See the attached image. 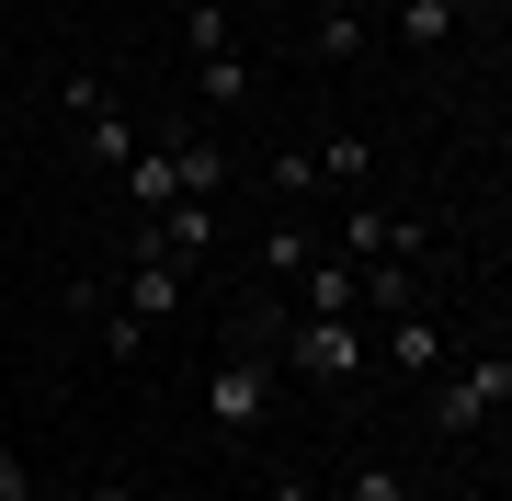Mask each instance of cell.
Listing matches in <instances>:
<instances>
[{
	"mask_svg": "<svg viewBox=\"0 0 512 501\" xmlns=\"http://www.w3.org/2000/svg\"><path fill=\"white\" fill-rule=\"evenodd\" d=\"M274 353L319 388H353L365 376V319H274Z\"/></svg>",
	"mask_w": 512,
	"mask_h": 501,
	"instance_id": "cell-1",
	"label": "cell"
},
{
	"mask_svg": "<svg viewBox=\"0 0 512 501\" xmlns=\"http://www.w3.org/2000/svg\"><path fill=\"white\" fill-rule=\"evenodd\" d=\"M387 365H399V376H444V331H433V319H421V308H399V319H387Z\"/></svg>",
	"mask_w": 512,
	"mask_h": 501,
	"instance_id": "cell-5",
	"label": "cell"
},
{
	"mask_svg": "<svg viewBox=\"0 0 512 501\" xmlns=\"http://www.w3.org/2000/svg\"><path fill=\"white\" fill-rule=\"evenodd\" d=\"M194 92H205V103H217V114H228L239 92H251V69H239V57H194Z\"/></svg>",
	"mask_w": 512,
	"mask_h": 501,
	"instance_id": "cell-11",
	"label": "cell"
},
{
	"mask_svg": "<svg viewBox=\"0 0 512 501\" xmlns=\"http://www.w3.org/2000/svg\"><path fill=\"white\" fill-rule=\"evenodd\" d=\"M342 501H410V479H399V467H353V490Z\"/></svg>",
	"mask_w": 512,
	"mask_h": 501,
	"instance_id": "cell-17",
	"label": "cell"
},
{
	"mask_svg": "<svg viewBox=\"0 0 512 501\" xmlns=\"http://www.w3.org/2000/svg\"><path fill=\"white\" fill-rule=\"evenodd\" d=\"M262 399H274V342H239L228 365L205 376V422H217V433H251Z\"/></svg>",
	"mask_w": 512,
	"mask_h": 501,
	"instance_id": "cell-3",
	"label": "cell"
},
{
	"mask_svg": "<svg viewBox=\"0 0 512 501\" xmlns=\"http://www.w3.org/2000/svg\"><path fill=\"white\" fill-rule=\"evenodd\" d=\"M126 194L148 205V217H160V205H171V194H183V183H171V149H160V160H148V149H137V160H126Z\"/></svg>",
	"mask_w": 512,
	"mask_h": 501,
	"instance_id": "cell-10",
	"label": "cell"
},
{
	"mask_svg": "<svg viewBox=\"0 0 512 501\" xmlns=\"http://www.w3.org/2000/svg\"><path fill=\"white\" fill-rule=\"evenodd\" d=\"M319 57L342 69V57H365V12H319Z\"/></svg>",
	"mask_w": 512,
	"mask_h": 501,
	"instance_id": "cell-14",
	"label": "cell"
},
{
	"mask_svg": "<svg viewBox=\"0 0 512 501\" xmlns=\"http://www.w3.org/2000/svg\"><path fill=\"white\" fill-rule=\"evenodd\" d=\"M103 353H114V365H137V353H148V319H137L126 297H114V308H103Z\"/></svg>",
	"mask_w": 512,
	"mask_h": 501,
	"instance_id": "cell-12",
	"label": "cell"
},
{
	"mask_svg": "<svg viewBox=\"0 0 512 501\" xmlns=\"http://www.w3.org/2000/svg\"><path fill=\"white\" fill-rule=\"evenodd\" d=\"M353 274H365V308H376V319L410 308V262H353Z\"/></svg>",
	"mask_w": 512,
	"mask_h": 501,
	"instance_id": "cell-9",
	"label": "cell"
},
{
	"mask_svg": "<svg viewBox=\"0 0 512 501\" xmlns=\"http://www.w3.org/2000/svg\"><path fill=\"white\" fill-rule=\"evenodd\" d=\"M183 35H194V57H228V0H194Z\"/></svg>",
	"mask_w": 512,
	"mask_h": 501,
	"instance_id": "cell-15",
	"label": "cell"
},
{
	"mask_svg": "<svg viewBox=\"0 0 512 501\" xmlns=\"http://www.w3.org/2000/svg\"><path fill=\"white\" fill-rule=\"evenodd\" d=\"M0 501H35V467H23L12 445H0Z\"/></svg>",
	"mask_w": 512,
	"mask_h": 501,
	"instance_id": "cell-18",
	"label": "cell"
},
{
	"mask_svg": "<svg viewBox=\"0 0 512 501\" xmlns=\"http://www.w3.org/2000/svg\"><path fill=\"white\" fill-rule=\"evenodd\" d=\"M308 501H319V490H308Z\"/></svg>",
	"mask_w": 512,
	"mask_h": 501,
	"instance_id": "cell-21",
	"label": "cell"
},
{
	"mask_svg": "<svg viewBox=\"0 0 512 501\" xmlns=\"http://www.w3.org/2000/svg\"><path fill=\"white\" fill-rule=\"evenodd\" d=\"M319 160V183H353V194H365V137H330V149H308Z\"/></svg>",
	"mask_w": 512,
	"mask_h": 501,
	"instance_id": "cell-13",
	"label": "cell"
},
{
	"mask_svg": "<svg viewBox=\"0 0 512 501\" xmlns=\"http://www.w3.org/2000/svg\"><path fill=\"white\" fill-rule=\"evenodd\" d=\"M490 410H512V353H467L433 376V433H478Z\"/></svg>",
	"mask_w": 512,
	"mask_h": 501,
	"instance_id": "cell-2",
	"label": "cell"
},
{
	"mask_svg": "<svg viewBox=\"0 0 512 501\" xmlns=\"http://www.w3.org/2000/svg\"><path fill=\"white\" fill-rule=\"evenodd\" d=\"M308 262H319V240H308V228H274V274L296 285V274H308Z\"/></svg>",
	"mask_w": 512,
	"mask_h": 501,
	"instance_id": "cell-16",
	"label": "cell"
},
{
	"mask_svg": "<svg viewBox=\"0 0 512 501\" xmlns=\"http://www.w3.org/2000/svg\"><path fill=\"white\" fill-rule=\"evenodd\" d=\"M171 183L217 205V183H228V149H217V137H183V149H171Z\"/></svg>",
	"mask_w": 512,
	"mask_h": 501,
	"instance_id": "cell-7",
	"label": "cell"
},
{
	"mask_svg": "<svg viewBox=\"0 0 512 501\" xmlns=\"http://www.w3.org/2000/svg\"><path fill=\"white\" fill-rule=\"evenodd\" d=\"M399 35L433 57V46H456V0H399Z\"/></svg>",
	"mask_w": 512,
	"mask_h": 501,
	"instance_id": "cell-8",
	"label": "cell"
},
{
	"mask_svg": "<svg viewBox=\"0 0 512 501\" xmlns=\"http://www.w3.org/2000/svg\"><path fill=\"white\" fill-rule=\"evenodd\" d=\"M421 251V228L410 217H376L365 194H353V217H342V262H410Z\"/></svg>",
	"mask_w": 512,
	"mask_h": 501,
	"instance_id": "cell-4",
	"label": "cell"
},
{
	"mask_svg": "<svg viewBox=\"0 0 512 501\" xmlns=\"http://www.w3.org/2000/svg\"><path fill=\"white\" fill-rule=\"evenodd\" d=\"M126 308L148 319V331H160V319H171V308H183V262H160V251H148V262H137V274H126Z\"/></svg>",
	"mask_w": 512,
	"mask_h": 501,
	"instance_id": "cell-6",
	"label": "cell"
},
{
	"mask_svg": "<svg viewBox=\"0 0 512 501\" xmlns=\"http://www.w3.org/2000/svg\"><path fill=\"white\" fill-rule=\"evenodd\" d=\"M80 501H137V490H126V479H92V490H80Z\"/></svg>",
	"mask_w": 512,
	"mask_h": 501,
	"instance_id": "cell-19",
	"label": "cell"
},
{
	"mask_svg": "<svg viewBox=\"0 0 512 501\" xmlns=\"http://www.w3.org/2000/svg\"><path fill=\"white\" fill-rule=\"evenodd\" d=\"M308 12H365V0H308Z\"/></svg>",
	"mask_w": 512,
	"mask_h": 501,
	"instance_id": "cell-20",
	"label": "cell"
}]
</instances>
